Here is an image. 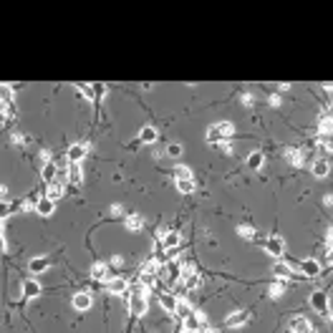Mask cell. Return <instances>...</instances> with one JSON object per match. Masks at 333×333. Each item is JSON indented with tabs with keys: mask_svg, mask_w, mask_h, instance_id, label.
I'll list each match as a JSON object with an SVG mask.
<instances>
[{
	"mask_svg": "<svg viewBox=\"0 0 333 333\" xmlns=\"http://www.w3.org/2000/svg\"><path fill=\"white\" fill-rule=\"evenodd\" d=\"M323 89L326 91H333V83H323Z\"/></svg>",
	"mask_w": 333,
	"mask_h": 333,
	"instance_id": "cell-43",
	"label": "cell"
},
{
	"mask_svg": "<svg viewBox=\"0 0 333 333\" xmlns=\"http://www.w3.org/2000/svg\"><path fill=\"white\" fill-rule=\"evenodd\" d=\"M182 326H184V331H202L205 326H207V321H205V316L200 313V311H192L184 321H182Z\"/></svg>",
	"mask_w": 333,
	"mask_h": 333,
	"instance_id": "cell-6",
	"label": "cell"
},
{
	"mask_svg": "<svg viewBox=\"0 0 333 333\" xmlns=\"http://www.w3.org/2000/svg\"><path fill=\"white\" fill-rule=\"evenodd\" d=\"M159 242H162L164 250H179L182 235H179L177 230H162V232H159Z\"/></svg>",
	"mask_w": 333,
	"mask_h": 333,
	"instance_id": "cell-2",
	"label": "cell"
},
{
	"mask_svg": "<svg viewBox=\"0 0 333 333\" xmlns=\"http://www.w3.org/2000/svg\"><path fill=\"white\" fill-rule=\"evenodd\" d=\"M53 210H56V202L48 197V194H43V197L36 200V215H41V217H51Z\"/></svg>",
	"mask_w": 333,
	"mask_h": 333,
	"instance_id": "cell-13",
	"label": "cell"
},
{
	"mask_svg": "<svg viewBox=\"0 0 333 333\" xmlns=\"http://www.w3.org/2000/svg\"><path fill=\"white\" fill-rule=\"evenodd\" d=\"M273 275L278 278V280H285V283L295 278L293 265H290V263H283V260H275V263H273Z\"/></svg>",
	"mask_w": 333,
	"mask_h": 333,
	"instance_id": "cell-5",
	"label": "cell"
},
{
	"mask_svg": "<svg viewBox=\"0 0 333 333\" xmlns=\"http://www.w3.org/2000/svg\"><path fill=\"white\" fill-rule=\"evenodd\" d=\"M318 144H321L326 152L333 154V134H321V136H318Z\"/></svg>",
	"mask_w": 333,
	"mask_h": 333,
	"instance_id": "cell-34",
	"label": "cell"
},
{
	"mask_svg": "<svg viewBox=\"0 0 333 333\" xmlns=\"http://www.w3.org/2000/svg\"><path fill=\"white\" fill-rule=\"evenodd\" d=\"M159 305L166 311V313H174L177 311V303H179V295H174V293H169V290H162L159 295Z\"/></svg>",
	"mask_w": 333,
	"mask_h": 333,
	"instance_id": "cell-9",
	"label": "cell"
},
{
	"mask_svg": "<svg viewBox=\"0 0 333 333\" xmlns=\"http://www.w3.org/2000/svg\"><path fill=\"white\" fill-rule=\"evenodd\" d=\"M177 189L182 194H192L194 189H197V182H194V179H177Z\"/></svg>",
	"mask_w": 333,
	"mask_h": 333,
	"instance_id": "cell-30",
	"label": "cell"
},
{
	"mask_svg": "<svg viewBox=\"0 0 333 333\" xmlns=\"http://www.w3.org/2000/svg\"><path fill=\"white\" fill-rule=\"evenodd\" d=\"M129 280H126V278H121V275H116V278H111V280L106 283V288H109V293L111 295H126L129 293Z\"/></svg>",
	"mask_w": 333,
	"mask_h": 333,
	"instance_id": "cell-8",
	"label": "cell"
},
{
	"mask_svg": "<svg viewBox=\"0 0 333 333\" xmlns=\"http://www.w3.org/2000/svg\"><path fill=\"white\" fill-rule=\"evenodd\" d=\"M311 333H313V331H311Z\"/></svg>",
	"mask_w": 333,
	"mask_h": 333,
	"instance_id": "cell-45",
	"label": "cell"
},
{
	"mask_svg": "<svg viewBox=\"0 0 333 333\" xmlns=\"http://www.w3.org/2000/svg\"><path fill=\"white\" fill-rule=\"evenodd\" d=\"M268 101H270V106H280V96H278V94H273Z\"/></svg>",
	"mask_w": 333,
	"mask_h": 333,
	"instance_id": "cell-40",
	"label": "cell"
},
{
	"mask_svg": "<svg viewBox=\"0 0 333 333\" xmlns=\"http://www.w3.org/2000/svg\"><path fill=\"white\" fill-rule=\"evenodd\" d=\"M245 323H250V311H235V313H230L225 318V326L227 328H240Z\"/></svg>",
	"mask_w": 333,
	"mask_h": 333,
	"instance_id": "cell-14",
	"label": "cell"
},
{
	"mask_svg": "<svg viewBox=\"0 0 333 333\" xmlns=\"http://www.w3.org/2000/svg\"><path fill=\"white\" fill-rule=\"evenodd\" d=\"M237 235H240L242 240H255V230L250 227V225H240V227H237Z\"/></svg>",
	"mask_w": 333,
	"mask_h": 333,
	"instance_id": "cell-35",
	"label": "cell"
},
{
	"mask_svg": "<svg viewBox=\"0 0 333 333\" xmlns=\"http://www.w3.org/2000/svg\"><path fill=\"white\" fill-rule=\"evenodd\" d=\"M285 288H288V283H285V280H278V278H275V280L270 283V288H268V293H270V298H280V295L285 293Z\"/></svg>",
	"mask_w": 333,
	"mask_h": 333,
	"instance_id": "cell-26",
	"label": "cell"
},
{
	"mask_svg": "<svg viewBox=\"0 0 333 333\" xmlns=\"http://www.w3.org/2000/svg\"><path fill=\"white\" fill-rule=\"evenodd\" d=\"M36 295H41V283L31 278V280H25V283H23V298L33 300Z\"/></svg>",
	"mask_w": 333,
	"mask_h": 333,
	"instance_id": "cell-22",
	"label": "cell"
},
{
	"mask_svg": "<svg viewBox=\"0 0 333 333\" xmlns=\"http://www.w3.org/2000/svg\"><path fill=\"white\" fill-rule=\"evenodd\" d=\"M71 303H73V308H76V311H81V313H83V311H89L91 305H94V295L81 290V293H76V295H73V300H71Z\"/></svg>",
	"mask_w": 333,
	"mask_h": 333,
	"instance_id": "cell-15",
	"label": "cell"
},
{
	"mask_svg": "<svg viewBox=\"0 0 333 333\" xmlns=\"http://www.w3.org/2000/svg\"><path fill=\"white\" fill-rule=\"evenodd\" d=\"M174 179H194L189 166H174Z\"/></svg>",
	"mask_w": 333,
	"mask_h": 333,
	"instance_id": "cell-33",
	"label": "cell"
},
{
	"mask_svg": "<svg viewBox=\"0 0 333 333\" xmlns=\"http://www.w3.org/2000/svg\"><path fill=\"white\" fill-rule=\"evenodd\" d=\"M147 311H149V300H147V298H142V295H131V298H129V313H131L134 318L147 316Z\"/></svg>",
	"mask_w": 333,
	"mask_h": 333,
	"instance_id": "cell-4",
	"label": "cell"
},
{
	"mask_svg": "<svg viewBox=\"0 0 333 333\" xmlns=\"http://www.w3.org/2000/svg\"><path fill=\"white\" fill-rule=\"evenodd\" d=\"M63 192H66V182H63L61 177L56 179L53 184H48V187H46V194H48V197H51L53 202H56V200H61V197H63Z\"/></svg>",
	"mask_w": 333,
	"mask_h": 333,
	"instance_id": "cell-18",
	"label": "cell"
},
{
	"mask_svg": "<svg viewBox=\"0 0 333 333\" xmlns=\"http://www.w3.org/2000/svg\"><path fill=\"white\" fill-rule=\"evenodd\" d=\"M147 290H149V288H147L142 280H136V283L129 285V298H131V295H142V298H147Z\"/></svg>",
	"mask_w": 333,
	"mask_h": 333,
	"instance_id": "cell-31",
	"label": "cell"
},
{
	"mask_svg": "<svg viewBox=\"0 0 333 333\" xmlns=\"http://www.w3.org/2000/svg\"><path fill=\"white\" fill-rule=\"evenodd\" d=\"M10 83H3V104H10Z\"/></svg>",
	"mask_w": 333,
	"mask_h": 333,
	"instance_id": "cell-38",
	"label": "cell"
},
{
	"mask_svg": "<svg viewBox=\"0 0 333 333\" xmlns=\"http://www.w3.org/2000/svg\"><path fill=\"white\" fill-rule=\"evenodd\" d=\"M142 227H144V217H142V215H129V217H126V230L139 232Z\"/></svg>",
	"mask_w": 333,
	"mask_h": 333,
	"instance_id": "cell-25",
	"label": "cell"
},
{
	"mask_svg": "<svg viewBox=\"0 0 333 333\" xmlns=\"http://www.w3.org/2000/svg\"><path fill=\"white\" fill-rule=\"evenodd\" d=\"M285 159H288L293 166H300V164H303V152H300V149L288 147V149H285Z\"/></svg>",
	"mask_w": 333,
	"mask_h": 333,
	"instance_id": "cell-28",
	"label": "cell"
},
{
	"mask_svg": "<svg viewBox=\"0 0 333 333\" xmlns=\"http://www.w3.org/2000/svg\"><path fill=\"white\" fill-rule=\"evenodd\" d=\"M200 283H202V278H200L197 273H192L189 278H184V290H194V288H200Z\"/></svg>",
	"mask_w": 333,
	"mask_h": 333,
	"instance_id": "cell-32",
	"label": "cell"
},
{
	"mask_svg": "<svg viewBox=\"0 0 333 333\" xmlns=\"http://www.w3.org/2000/svg\"><path fill=\"white\" fill-rule=\"evenodd\" d=\"M10 142H13V144H18V147H23V144H25V142H28V139H25V136H23V134H20V131H15V134H13V136H10Z\"/></svg>",
	"mask_w": 333,
	"mask_h": 333,
	"instance_id": "cell-37",
	"label": "cell"
},
{
	"mask_svg": "<svg viewBox=\"0 0 333 333\" xmlns=\"http://www.w3.org/2000/svg\"><path fill=\"white\" fill-rule=\"evenodd\" d=\"M288 333H311V323H308V318L295 316V318L288 323Z\"/></svg>",
	"mask_w": 333,
	"mask_h": 333,
	"instance_id": "cell-16",
	"label": "cell"
},
{
	"mask_svg": "<svg viewBox=\"0 0 333 333\" xmlns=\"http://www.w3.org/2000/svg\"><path fill=\"white\" fill-rule=\"evenodd\" d=\"M298 268H300L303 278H318V275H321V263H318L316 258H305Z\"/></svg>",
	"mask_w": 333,
	"mask_h": 333,
	"instance_id": "cell-10",
	"label": "cell"
},
{
	"mask_svg": "<svg viewBox=\"0 0 333 333\" xmlns=\"http://www.w3.org/2000/svg\"><path fill=\"white\" fill-rule=\"evenodd\" d=\"M166 157H172V159H177V157H182V144H177V142H172L169 147H166V152H164Z\"/></svg>",
	"mask_w": 333,
	"mask_h": 333,
	"instance_id": "cell-36",
	"label": "cell"
},
{
	"mask_svg": "<svg viewBox=\"0 0 333 333\" xmlns=\"http://www.w3.org/2000/svg\"><path fill=\"white\" fill-rule=\"evenodd\" d=\"M326 260H328V263H333V242H331V245H328V250H326Z\"/></svg>",
	"mask_w": 333,
	"mask_h": 333,
	"instance_id": "cell-41",
	"label": "cell"
},
{
	"mask_svg": "<svg viewBox=\"0 0 333 333\" xmlns=\"http://www.w3.org/2000/svg\"><path fill=\"white\" fill-rule=\"evenodd\" d=\"M245 164H247V169L258 172L260 166L265 164V154H263V152H250V154H247V159H245Z\"/></svg>",
	"mask_w": 333,
	"mask_h": 333,
	"instance_id": "cell-20",
	"label": "cell"
},
{
	"mask_svg": "<svg viewBox=\"0 0 333 333\" xmlns=\"http://www.w3.org/2000/svg\"><path fill=\"white\" fill-rule=\"evenodd\" d=\"M182 333H197V331H182Z\"/></svg>",
	"mask_w": 333,
	"mask_h": 333,
	"instance_id": "cell-44",
	"label": "cell"
},
{
	"mask_svg": "<svg viewBox=\"0 0 333 333\" xmlns=\"http://www.w3.org/2000/svg\"><path fill=\"white\" fill-rule=\"evenodd\" d=\"M311 169H313V174H316L318 179H323V177H328V172H331V162H328V159H316Z\"/></svg>",
	"mask_w": 333,
	"mask_h": 333,
	"instance_id": "cell-23",
	"label": "cell"
},
{
	"mask_svg": "<svg viewBox=\"0 0 333 333\" xmlns=\"http://www.w3.org/2000/svg\"><path fill=\"white\" fill-rule=\"evenodd\" d=\"M263 247H265V253H268V255H273V258H280V255L285 253V242H283V237H278V235L268 237Z\"/></svg>",
	"mask_w": 333,
	"mask_h": 333,
	"instance_id": "cell-7",
	"label": "cell"
},
{
	"mask_svg": "<svg viewBox=\"0 0 333 333\" xmlns=\"http://www.w3.org/2000/svg\"><path fill=\"white\" fill-rule=\"evenodd\" d=\"M240 101H242L245 106H255V99H253V94H242V96H240Z\"/></svg>",
	"mask_w": 333,
	"mask_h": 333,
	"instance_id": "cell-39",
	"label": "cell"
},
{
	"mask_svg": "<svg viewBox=\"0 0 333 333\" xmlns=\"http://www.w3.org/2000/svg\"><path fill=\"white\" fill-rule=\"evenodd\" d=\"M66 174H68V182L71 184H81L83 182V169H81V164H76V162H68Z\"/></svg>",
	"mask_w": 333,
	"mask_h": 333,
	"instance_id": "cell-21",
	"label": "cell"
},
{
	"mask_svg": "<svg viewBox=\"0 0 333 333\" xmlns=\"http://www.w3.org/2000/svg\"><path fill=\"white\" fill-rule=\"evenodd\" d=\"M189 313H192V305H189V300H184V298H179V303H177V311H174V316L184 321V318H187Z\"/></svg>",
	"mask_w": 333,
	"mask_h": 333,
	"instance_id": "cell-29",
	"label": "cell"
},
{
	"mask_svg": "<svg viewBox=\"0 0 333 333\" xmlns=\"http://www.w3.org/2000/svg\"><path fill=\"white\" fill-rule=\"evenodd\" d=\"M41 179H43L46 184H53L56 179H58V169H56V164H53V162H46V164H43V169H41Z\"/></svg>",
	"mask_w": 333,
	"mask_h": 333,
	"instance_id": "cell-19",
	"label": "cell"
},
{
	"mask_svg": "<svg viewBox=\"0 0 333 333\" xmlns=\"http://www.w3.org/2000/svg\"><path fill=\"white\" fill-rule=\"evenodd\" d=\"M48 268H51V258L48 255H36V258H31V263H28V270H31L33 275H41Z\"/></svg>",
	"mask_w": 333,
	"mask_h": 333,
	"instance_id": "cell-12",
	"label": "cell"
},
{
	"mask_svg": "<svg viewBox=\"0 0 333 333\" xmlns=\"http://www.w3.org/2000/svg\"><path fill=\"white\" fill-rule=\"evenodd\" d=\"M41 157H43V162H51V152H48V149H43Z\"/></svg>",
	"mask_w": 333,
	"mask_h": 333,
	"instance_id": "cell-42",
	"label": "cell"
},
{
	"mask_svg": "<svg viewBox=\"0 0 333 333\" xmlns=\"http://www.w3.org/2000/svg\"><path fill=\"white\" fill-rule=\"evenodd\" d=\"M311 305H313V311L321 313L323 318L331 313V311H328V293H326V290H313V293H311Z\"/></svg>",
	"mask_w": 333,
	"mask_h": 333,
	"instance_id": "cell-3",
	"label": "cell"
},
{
	"mask_svg": "<svg viewBox=\"0 0 333 333\" xmlns=\"http://www.w3.org/2000/svg\"><path fill=\"white\" fill-rule=\"evenodd\" d=\"M76 89L81 91V96L86 99V101H96V99H99L96 89H94V86H89V83H76Z\"/></svg>",
	"mask_w": 333,
	"mask_h": 333,
	"instance_id": "cell-27",
	"label": "cell"
},
{
	"mask_svg": "<svg viewBox=\"0 0 333 333\" xmlns=\"http://www.w3.org/2000/svg\"><path fill=\"white\" fill-rule=\"evenodd\" d=\"M235 136V126L230 121H220L207 129V144H225Z\"/></svg>",
	"mask_w": 333,
	"mask_h": 333,
	"instance_id": "cell-1",
	"label": "cell"
},
{
	"mask_svg": "<svg viewBox=\"0 0 333 333\" xmlns=\"http://www.w3.org/2000/svg\"><path fill=\"white\" fill-rule=\"evenodd\" d=\"M83 157H86V144H71V147L66 149V159H68V162L81 164Z\"/></svg>",
	"mask_w": 333,
	"mask_h": 333,
	"instance_id": "cell-17",
	"label": "cell"
},
{
	"mask_svg": "<svg viewBox=\"0 0 333 333\" xmlns=\"http://www.w3.org/2000/svg\"><path fill=\"white\" fill-rule=\"evenodd\" d=\"M157 139H159V131L154 126H144L142 131H139V142L142 144H154Z\"/></svg>",
	"mask_w": 333,
	"mask_h": 333,
	"instance_id": "cell-24",
	"label": "cell"
},
{
	"mask_svg": "<svg viewBox=\"0 0 333 333\" xmlns=\"http://www.w3.org/2000/svg\"><path fill=\"white\" fill-rule=\"evenodd\" d=\"M91 278H94V280H99V283H109L111 278H116V275H111V270H109L106 263H94L91 265Z\"/></svg>",
	"mask_w": 333,
	"mask_h": 333,
	"instance_id": "cell-11",
	"label": "cell"
}]
</instances>
